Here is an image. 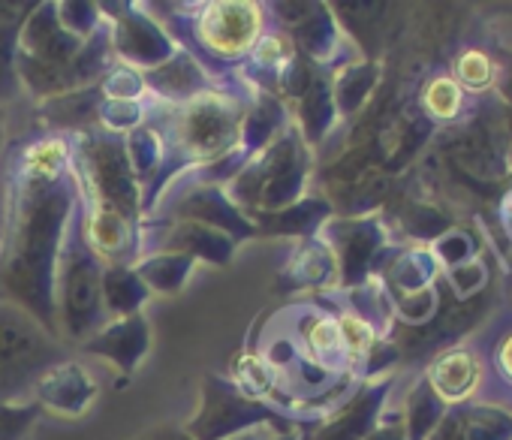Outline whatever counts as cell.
Here are the masks:
<instances>
[{
    "label": "cell",
    "mask_w": 512,
    "mask_h": 440,
    "mask_svg": "<svg viewBox=\"0 0 512 440\" xmlns=\"http://www.w3.org/2000/svg\"><path fill=\"white\" fill-rule=\"evenodd\" d=\"M139 91H142V79H139L133 70H118V73H112L109 82H106V94L121 97V100L136 97Z\"/></svg>",
    "instance_id": "8fae6325"
},
{
    "label": "cell",
    "mask_w": 512,
    "mask_h": 440,
    "mask_svg": "<svg viewBox=\"0 0 512 440\" xmlns=\"http://www.w3.org/2000/svg\"><path fill=\"white\" fill-rule=\"evenodd\" d=\"M338 332H341V344L350 350V353H368L371 344H374V329L362 320V317H353V314H344L338 320Z\"/></svg>",
    "instance_id": "ba28073f"
},
{
    "label": "cell",
    "mask_w": 512,
    "mask_h": 440,
    "mask_svg": "<svg viewBox=\"0 0 512 440\" xmlns=\"http://www.w3.org/2000/svg\"><path fill=\"white\" fill-rule=\"evenodd\" d=\"M425 109L434 118H455L461 109V88L455 79H434L425 91Z\"/></svg>",
    "instance_id": "8992f818"
},
{
    "label": "cell",
    "mask_w": 512,
    "mask_h": 440,
    "mask_svg": "<svg viewBox=\"0 0 512 440\" xmlns=\"http://www.w3.org/2000/svg\"><path fill=\"white\" fill-rule=\"evenodd\" d=\"M305 338H308V347H311L314 353H320V356H329V353H338V350H341L338 323L329 320V317H317V320L308 326Z\"/></svg>",
    "instance_id": "9c48e42d"
},
{
    "label": "cell",
    "mask_w": 512,
    "mask_h": 440,
    "mask_svg": "<svg viewBox=\"0 0 512 440\" xmlns=\"http://www.w3.org/2000/svg\"><path fill=\"white\" fill-rule=\"evenodd\" d=\"M260 10L253 4H214L199 19V37L217 55H241L260 34Z\"/></svg>",
    "instance_id": "6da1fadb"
},
{
    "label": "cell",
    "mask_w": 512,
    "mask_h": 440,
    "mask_svg": "<svg viewBox=\"0 0 512 440\" xmlns=\"http://www.w3.org/2000/svg\"><path fill=\"white\" fill-rule=\"evenodd\" d=\"M235 374H238V383L247 395L253 398H260L272 389V365H266L263 356H256V353H244L238 356L235 362Z\"/></svg>",
    "instance_id": "5b68a950"
},
{
    "label": "cell",
    "mask_w": 512,
    "mask_h": 440,
    "mask_svg": "<svg viewBox=\"0 0 512 440\" xmlns=\"http://www.w3.org/2000/svg\"><path fill=\"white\" fill-rule=\"evenodd\" d=\"M290 52H293L290 40L281 37V34H272V37H263L260 46H256V61L275 67V64H284L290 58Z\"/></svg>",
    "instance_id": "30bf717a"
},
{
    "label": "cell",
    "mask_w": 512,
    "mask_h": 440,
    "mask_svg": "<svg viewBox=\"0 0 512 440\" xmlns=\"http://www.w3.org/2000/svg\"><path fill=\"white\" fill-rule=\"evenodd\" d=\"M458 79H461V85L464 88H470V91H482V88H488L491 85V76H494V67H491V61L482 55V52H467L461 61H458Z\"/></svg>",
    "instance_id": "52a82bcc"
},
{
    "label": "cell",
    "mask_w": 512,
    "mask_h": 440,
    "mask_svg": "<svg viewBox=\"0 0 512 440\" xmlns=\"http://www.w3.org/2000/svg\"><path fill=\"white\" fill-rule=\"evenodd\" d=\"M184 133L193 142V151L211 157V154L223 151L229 145V139L235 136V115L229 109H223L220 100H205L190 112Z\"/></svg>",
    "instance_id": "7a4b0ae2"
},
{
    "label": "cell",
    "mask_w": 512,
    "mask_h": 440,
    "mask_svg": "<svg viewBox=\"0 0 512 440\" xmlns=\"http://www.w3.org/2000/svg\"><path fill=\"white\" fill-rule=\"evenodd\" d=\"M67 163V145L64 139H43L28 148L25 154V172L37 181H52L58 178L61 166Z\"/></svg>",
    "instance_id": "277c9868"
},
{
    "label": "cell",
    "mask_w": 512,
    "mask_h": 440,
    "mask_svg": "<svg viewBox=\"0 0 512 440\" xmlns=\"http://www.w3.org/2000/svg\"><path fill=\"white\" fill-rule=\"evenodd\" d=\"M503 368H506L509 377H512V338H509V344L503 347Z\"/></svg>",
    "instance_id": "7c38bea8"
},
{
    "label": "cell",
    "mask_w": 512,
    "mask_h": 440,
    "mask_svg": "<svg viewBox=\"0 0 512 440\" xmlns=\"http://www.w3.org/2000/svg\"><path fill=\"white\" fill-rule=\"evenodd\" d=\"M431 380H434V386L440 389V395H446V398H461V395H467V392L473 389V383H476V362H473V356H467V353H449V356H443V359L434 365Z\"/></svg>",
    "instance_id": "3957f363"
}]
</instances>
